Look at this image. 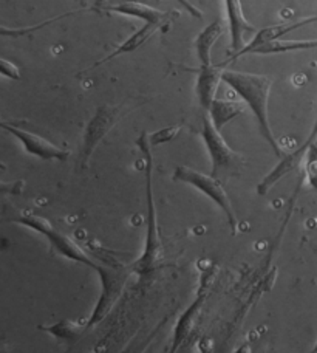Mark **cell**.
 <instances>
[{"mask_svg":"<svg viewBox=\"0 0 317 353\" xmlns=\"http://www.w3.org/2000/svg\"><path fill=\"white\" fill-rule=\"evenodd\" d=\"M144 159V180H145V203H147V214H145V237L144 247L136 262L132 265L133 271L138 274L147 276L158 268L163 259V243L160 236V226H158L155 195H154V154H152V144L149 135L143 134L136 140Z\"/></svg>","mask_w":317,"mask_h":353,"instance_id":"cell-1","label":"cell"},{"mask_svg":"<svg viewBox=\"0 0 317 353\" xmlns=\"http://www.w3.org/2000/svg\"><path fill=\"white\" fill-rule=\"evenodd\" d=\"M223 83L229 85L234 92H237L243 103L249 107L257 119L263 138L268 141L274 154L282 157V148L274 137V132H272L268 113L272 79L265 77V74L229 70L223 73Z\"/></svg>","mask_w":317,"mask_h":353,"instance_id":"cell-2","label":"cell"},{"mask_svg":"<svg viewBox=\"0 0 317 353\" xmlns=\"http://www.w3.org/2000/svg\"><path fill=\"white\" fill-rule=\"evenodd\" d=\"M98 265L94 268V273L99 276L101 282V293L98 296L96 304H94L90 316L87 319L88 330L93 329L94 325L103 323L107 318L116 302L121 298L129 276L132 274L133 268L130 265L118 261L116 257H104L99 256L96 259Z\"/></svg>","mask_w":317,"mask_h":353,"instance_id":"cell-3","label":"cell"},{"mask_svg":"<svg viewBox=\"0 0 317 353\" xmlns=\"http://www.w3.org/2000/svg\"><path fill=\"white\" fill-rule=\"evenodd\" d=\"M11 222L22 225L25 228L45 237L52 250L61 254L62 257H65V259L85 265V267L92 268L93 271L96 268V259L88 254L85 250H82L73 239H70L67 234H63V232L56 230L47 219L36 216V214H21V216L12 217Z\"/></svg>","mask_w":317,"mask_h":353,"instance_id":"cell-4","label":"cell"},{"mask_svg":"<svg viewBox=\"0 0 317 353\" xmlns=\"http://www.w3.org/2000/svg\"><path fill=\"white\" fill-rule=\"evenodd\" d=\"M172 176L175 181H181V183H185V185L198 189L200 192H203L206 197L211 199L214 203L217 205L221 211H223L227 223H229L232 234L234 236L237 234V230H238L237 214H236V211H234V206L231 203V199H229V195H227L226 189L217 179H215L214 175H207L205 172H200V171H196V169H192L189 166H178V168H175Z\"/></svg>","mask_w":317,"mask_h":353,"instance_id":"cell-5","label":"cell"},{"mask_svg":"<svg viewBox=\"0 0 317 353\" xmlns=\"http://www.w3.org/2000/svg\"><path fill=\"white\" fill-rule=\"evenodd\" d=\"M123 117L121 107L116 105H101L94 112L90 121L87 123L84 129V137H82V149H81V165L84 169L90 165V160L94 150L103 143L104 138L110 134L113 128L118 124Z\"/></svg>","mask_w":317,"mask_h":353,"instance_id":"cell-6","label":"cell"},{"mask_svg":"<svg viewBox=\"0 0 317 353\" xmlns=\"http://www.w3.org/2000/svg\"><path fill=\"white\" fill-rule=\"evenodd\" d=\"M201 138L205 141L207 154L212 161V174L215 179L220 172H232L242 166L243 159L237 154L221 135V132L212 124L207 115L203 118Z\"/></svg>","mask_w":317,"mask_h":353,"instance_id":"cell-7","label":"cell"},{"mask_svg":"<svg viewBox=\"0 0 317 353\" xmlns=\"http://www.w3.org/2000/svg\"><path fill=\"white\" fill-rule=\"evenodd\" d=\"M0 129L8 132L11 137H14L16 140L22 144L25 152L37 157V159L45 160V161H65L70 152L65 149L56 146L52 141L45 140L41 135H36L33 132L25 130L22 128H17L14 124L0 121Z\"/></svg>","mask_w":317,"mask_h":353,"instance_id":"cell-8","label":"cell"},{"mask_svg":"<svg viewBox=\"0 0 317 353\" xmlns=\"http://www.w3.org/2000/svg\"><path fill=\"white\" fill-rule=\"evenodd\" d=\"M317 135V132L311 130V134L307 138V141L302 144V146L297 148L293 152H289L287 155L282 157V160L277 163V165L271 169V171L266 174L262 181L257 185V192L260 195H265L268 194L272 188H274L278 181H280L283 176L289 175L291 172H294L297 168L302 165V161L307 159L308 155V150L309 146H311V143L314 140V137Z\"/></svg>","mask_w":317,"mask_h":353,"instance_id":"cell-9","label":"cell"},{"mask_svg":"<svg viewBox=\"0 0 317 353\" xmlns=\"http://www.w3.org/2000/svg\"><path fill=\"white\" fill-rule=\"evenodd\" d=\"M317 22V16H313V17H305L302 19V21H296V22H283V23H276V25H271V27H265L262 30H258L256 36L252 37V39L246 43V46L240 50V52L234 53L229 59H227L225 64L221 65H227L231 64V62H234L238 58H242V56L245 54H251L256 52L257 48L266 46V43H269L272 41H277L280 39L282 36H287L289 34L291 31L294 30H299L302 27H305V25H309V23H316Z\"/></svg>","mask_w":317,"mask_h":353,"instance_id":"cell-10","label":"cell"},{"mask_svg":"<svg viewBox=\"0 0 317 353\" xmlns=\"http://www.w3.org/2000/svg\"><path fill=\"white\" fill-rule=\"evenodd\" d=\"M104 11L141 19V21H144L145 23L154 25V27H156L158 30L166 27V25H169L170 21L174 19L172 12L161 11L158 8H154V6H150L147 3H141V2H123L116 5H109L105 6Z\"/></svg>","mask_w":317,"mask_h":353,"instance_id":"cell-11","label":"cell"},{"mask_svg":"<svg viewBox=\"0 0 317 353\" xmlns=\"http://www.w3.org/2000/svg\"><path fill=\"white\" fill-rule=\"evenodd\" d=\"M223 65H201L196 78V97L203 110H209V107L217 99V92L220 84L223 83Z\"/></svg>","mask_w":317,"mask_h":353,"instance_id":"cell-12","label":"cell"},{"mask_svg":"<svg viewBox=\"0 0 317 353\" xmlns=\"http://www.w3.org/2000/svg\"><path fill=\"white\" fill-rule=\"evenodd\" d=\"M225 6L227 25H229L231 33V48L237 53L245 47V34L252 33V31H256V28H254V25L246 21L242 10V2H240V0H225Z\"/></svg>","mask_w":317,"mask_h":353,"instance_id":"cell-13","label":"cell"},{"mask_svg":"<svg viewBox=\"0 0 317 353\" xmlns=\"http://www.w3.org/2000/svg\"><path fill=\"white\" fill-rule=\"evenodd\" d=\"M225 33V23L217 19L212 23H209L207 27L196 36L195 39V50L196 56L201 62V65H212V48L217 41Z\"/></svg>","mask_w":317,"mask_h":353,"instance_id":"cell-14","label":"cell"},{"mask_svg":"<svg viewBox=\"0 0 317 353\" xmlns=\"http://www.w3.org/2000/svg\"><path fill=\"white\" fill-rule=\"evenodd\" d=\"M245 112V103L243 101H234V99H215L212 105L209 107L207 117L211 118L212 124L220 132L225 128L227 123H231L232 119L242 115Z\"/></svg>","mask_w":317,"mask_h":353,"instance_id":"cell-15","label":"cell"},{"mask_svg":"<svg viewBox=\"0 0 317 353\" xmlns=\"http://www.w3.org/2000/svg\"><path fill=\"white\" fill-rule=\"evenodd\" d=\"M156 31H158V28L154 27V25L144 23L141 28L136 30L135 33H133L132 36H129V39L124 41V42L121 43V46H118L115 50H113V52H112L110 54H107L105 58L98 61L96 64H93L92 68H96V67H99V65H103V64H105V62L113 61V59L118 58V56H121V54H127V53L135 52V50H138L139 47H143L144 43L147 42V41L150 39V37L156 33ZM92 68H88V70H92ZM88 70H87V72H88Z\"/></svg>","mask_w":317,"mask_h":353,"instance_id":"cell-16","label":"cell"},{"mask_svg":"<svg viewBox=\"0 0 317 353\" xmlns=\"http://www.w3.org/2000/svg\"><path fill=\"white\" fill-rule=\"evenodd\" d=\"M205 299L206 298L203 294L198 296V298H196L192 302V305H190L187 310L180 316L178 323H176L175 330H174V344H172V349H170V353H175L176 350H178L180 345L183 344V341H186L187 336L190 335V332H192V327L195 324L196 314L200 313Z\"/></svg>","mask_w":317,"mask_h":353,"instance_id":"cell-17","label":"cell"},{"mask_svg":"<svg viewBox=\"0 0 317 353\" xmlns=\"http://www.w3.org/2000/svg\"><path fill=\"white\" fill-rule=\"evenodd\" d=\"M37 329L48 333V335H52L53 338L58 339V341L72 344L76 341V339H79L82 336V333H85V330H88V327H87V323L81 324V323H76V321L62 319L53 324L39 325Z\"/></svg>","mask_w":317,"mask_h":353,"instance_id":"cell-18","label":"cell"},{"mask_svg":"<svg viewBox=\"0 0 317 353\" xmlns=\"http://www.w3.org/2000/svg\"><path fill=\"white\" fill-rule=\"evenodd\" d=\"M313 48H317V39H308V41L277 39L257 48L252 54H282V53L303 52V50H313Z\"/></svg>","mask_w":317,"mask_h":353,"instance_id":"cell-19","label":"cell"},{"mask_svg":"<svg viewBox=\"0 0 317 353\" xmlns=\"http://www.w3.org/2000/svg\"><path fill=\"white\" fill-rule=\"evenodd\" d=\"M73 12H65V14H61V16H56L48 19V21H43L37 25H30V27H19V28H12V27H3V25H0V36H6V37H21V36H30L36 33V31H39L42 28H45L47 25L50 23H54L58 21H62L63 17H68L72 16Z\"/></svg>","mask_w":317,"mask_h":353,"instance_id":"cell-20","label":"cell"},{"mask_svg":"<svg viewBox=\"0 0 317 353\" xmlns=\"http://www.w3.org/2000/svg\"><path fill=\"white\" fill-rule=\"evenodd\" d=\"M160 329L161 327L158 325L156 329H154L149 333H145V335H141V333H139V335H136L129 344L125 345V349L121 353H144L145 350H147L149 345L152 344V341H154L155 336L158 335Z\"/></svg>","mask_w":317,"mask_h":353,"instance_id":"cell-21","label":"cell"},{"mask_svg":"<svg viewBox=\"0 0 317 353\" xmlns=\"http://www.w3.org/2000/svg\"><path fill=\"white\" fill-rule=\"evenodd\" d=\"M180 130H181V125H169V128L156 130L155 134L149 135V141L152 144V148L158 146V144H164L175 140L176 135L180 134Z\"/></svg>","mask_w":317,"mask_h":353,"instance_id":"cell-22","label":"cell"},{"mask_svg":"<svg viewBox=\"0 0 317 353\" xmlns=\"http://www.w3.org/2000/svg\"><path fill=\"white\" fill-rule=\"evenodd\" d=\"M0 77L8 78L12 81H19L22 78V74L16 64H12L11 61L3 59L2 56H0Z\"/></svg>","mask_w":317,"mask_h":353,"instance_id":"cell-23","label":"cell"},{"mask_svg":"<svg viewBox=\"0 0 317 353\" xmlns=\"http://www.w3.org/2000/svg\"><path fill=\"white\" fill-rule=\"evenodd\" d=\"M25 183L22 180L5 181L0 180V195H21L23 192Z\"/></svg>","mask_w":317,"mask_h":353,"instance_id":"cell-24","label":"cell"},{"mask_svg":"<svg viewBox=\"0 0 317 353\" xmlns=\"http://www.w3.org/2000/svg\"><path fill=\"white\" fill-rule=\"evenodd\" d=\"M176 2H178L183 8L189 12V14H192L194 17H203L201 10L198 8V6H195L194 3H190L189 0H176Z\"/></svg>","mask_w":317,"mask_h":353,"instance_id":"cell-25","label":"cell"},{"mask_svg":"<svg viewBox=\"0 0 317 353\" xmlns=\"http://www.w3.org/2000/svg\"><path fill=\"white\" fill-rule=\"evenodd\" d=\"M307 161H317V135L314 137V140L311 143V146H309L308 150V155H307Z\"/></svg>","mask_w":317,"mask_h":353,"instance_id":"cell-26","label":"cell"},{"mask_svg":"<svg viewBox=\"0 0 317 353\" xmlns=\"http://www.w3.org/2000/svg\"><path fill=\"white\" fill-rule=\"evenodd\" d=\"M236 353H251V345L249 344H243L240 345L238 350Z\"/></svg>","mask_w":317,"mask_h":353,"instance_id":"cell-27","label":"cell"},{"mask_svg":"<svg viewBox=\"0 0 317 353\" xmlns=\"http://www.w3.org/2000/svg\"><path fill=\"white\" fill-rule=\"evenodd\" d=\"M0 353H8V347H6L3 341H0Z\"/></svg>","mask_w":317,"mask_h":353,"instance_id":"cell-28","label":"cell"},{"mask_svg":"<svg viewBox=\"0 0 317 353\" xmlns=\"http://www.w3.org/2000/svg\"><path fill=\"white\" fill-rule=\"evenodd\" d=\"M309 353H317V343L314 344V347L311 349V352H309Z\"/></svg>","mask_w":317,"mask_h":353,"instance_id":"cell-29","label":"cell"},{"mask_svg":"<svg viewBox=\"0 0 317 353\" xmlns=\"http://www.w3.org/2000/svg\"><path fill=\"white\" fill-rule=\"evenodd\" d=\"M314 128H317V119H316V124H314Z\"/></svg>","mask_w":317,"mask_h":353,"instance_id":"cell-30","label":"cell"}]
</instances>
